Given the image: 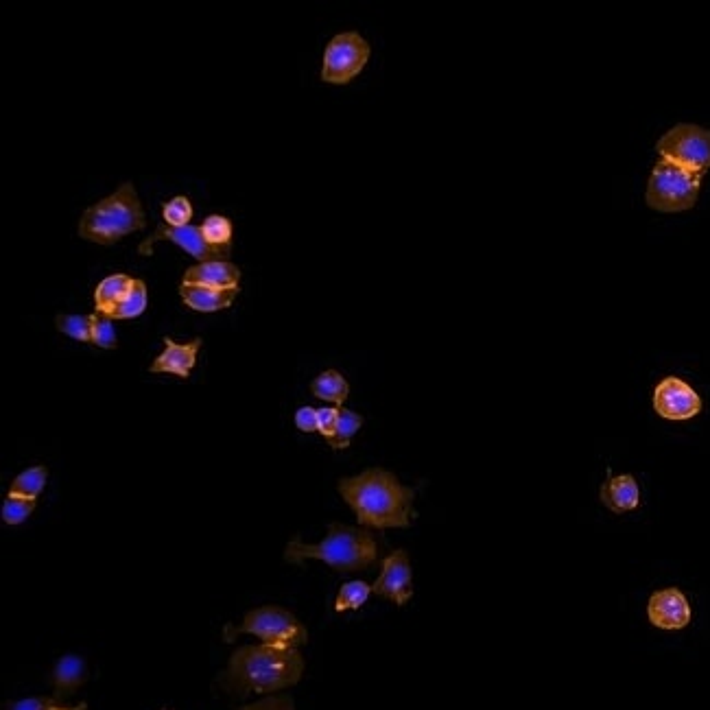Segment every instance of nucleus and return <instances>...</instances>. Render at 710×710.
I'll use <instances>...</instances> for the list:
<instances>
[{
	"mask_svg": "<svg viewBox=\"0 0 710 710\" xmlns=\"http://www.w3.org/2000/svg\"><path fill=\"white\" fill-rule=\"evenodd\" d=\"M339 494L363 527L405 529L418 516L413 510L416 490L402 485L396 475L383 468H370L357 477L341 479Z\"/></svg>",
	"mask_w": 710,
	"mask_h": 710,
	"instance_id": "obj_1",
	"label": "nucleus"
},
{
	"mask_svg": "<svg viewBox=\"0 0 710 710\" xmlns=\"http://www.w3.org/2000/svg\"><path fill=\"white\" fill-rule=\"evenodd\" d=\"M304 671V658L293 647L245 645L230 658L226 673L219 678L223 689L236 695L276 693L298 684Z\"/></svg>",
	"mask_w": 710,
	"mask_h": 710,
	"instance_id": "obj_2",
	"label": "nucleus"
},
{
	"mask_svg": "<svg viewBox=\"0 0 710 710\" xmlns=\"http://www.w3.org/2000/svg\"><path fill=\"white\" fill-rule=\"evenodd\" d=\"M284 560L300 564L304 560H322L335 571H365L378 560V542L370 529L328 525V536L319 544H306L295 538L284 549Z\"/></svg>",
	"mask_w": 710,
	"mask_h": 710,
	"instance_id": "obj_3",
	"label": "nucleus"
},
{
	"mask_svg": "<svg viewBox=\"0 0 710 710\" xmlns=\"http://www.w3.org/2000/svg\"><path fill=\"white\" fill-rule=\"evenodd\" d=\"M147 215L142 210L132 182H125L116 193L92 204L79 221V236L99 245H114L127 234L145 230Z\"/></svg>",
	"mask_w": 710,
	"mask_h": 710,
	"instance_id": "obj_4",
	"label": "nucleus"
},
{
	"mask_svg": "<svg viewBox=\"0 0 710 710\" xmlns=\"http://www.w3.org/2000/svg\"><path fill=\"white\" fill-rule=\"evenodd\" d=\"M704 173L682 169L678 164L658 160L649 175L645 201L649 208L658 212H682L691 210L700 197Z\"/></svg>",
	"mask_w": 710,
	"mask_h": 710,
	"instance_id": "obj_5",
	"label": "nucleus"
},
{
	"mask_svg": "<svg viewBox=\"0 0 710 710\" xmlns=\"http://www.w3.org/2000/svg\"><path fill=\"white\" fill-rule=\"evenodd\" d=\"M239 634H254L265 645L293 647L298 649L309 641L306 627L293 617L289 610L278 606H263L247 612L245 621L239 627L226 625V641H234Z\"/></svg>",
	"mask_w": 710,
	"mask_h": 710,
	"instance_id": "obj_6",
	"label": "nucleus"
},
{
	"mask_svg": "<svg viewBox=\"0 0 710 710\" xmlns=\"http://www.w3.org/2000/svg\"><path fill=\"white\" fill-rule=\"evenodd\" d=\"M656 151L660 160L706 173L710 169V129L691 123L676 125L656 142Z\"/></svg>",
	"mask_w": 710,
	"mask_h": 710,
	"instance_id": "obj_7",
	"label": "nucleus"
},
{
	"mask_svg": "<svg viewBox=\"0 0 710 710\" xmlns=\"http://www.w3.org/2000/svg\"><path fill=\"white\" fill-rule=\"evenodd\" d=\"M370 44L357 31H346L335 35L328 42L324 51L322 64V81L333 86H346L350 81L361 75L370 59Z\"/></svg>",
	"mask_w": 710,
	"mask_h": 710,
	"instance_id": "obj_8",
	"label": "nucleus"
},
{
	"mask_svg": "<svg viewBox=\"0 0 710 710\" xmlns=\"http://www.w3.org/2000/svg\"><path fill=\"white\" fill-rule=\"evenodd\" d=\"M654 411L665 420H691L702 411V398L678 376H667L654 389Z\"/></svg>",
	"mask_w": 710,
	"mask_h": 710,
	"instance_id": "obj_9",
	"label": "nucleus"
},
{
	"mask_svg": "<svg viewBox=\"0 0 710 710\" xmlns=\"http://www.w3.org/2000/svg\"><path fill=\"white\" fill-rule=\"evenodd\" d=\"M158 241H171L177 247H182L184 252L191 254L193 258H197L199 263H212V260H226L230 254L217 250V247L208 245V241L204 239V234H201V228L197 226H184V228H171L167 223H160L149 239H145L140 243L138 252L142 256H151L153 254V245Z\"/></svg>",
	"mask_w": 710,
	"mask_h": 710,
	"instance_id": "obj_10",
	"label": "nucleus"
},
{
	"mask_svg": "<svg viewBox=\"0 0 710 710\" xmlns=\"http://www.w3.org/2000/svg\"><path fill=\"white\" fill-rule=\"evenodd\" d=\"M372 593L394 601L396 606H405L413 597V579L407 551H394L383 560V571L372 586Z\"/></svg>",
	"mask_w": 710,
	"mask_h": 710,
	"instance_id": "obj_11",
	"label": "nucleus"
},
{
	"mask_svg": "<svg viewBox=\"0 0 710 710\" xmlns=\"http://www.w3.org/2000/svg\"><path fill=\"white\" fill-rule=\"evenodd\" d=\"M649 623L658 630H684L691 623L689 599L680 588H662L649 597L647 603Z\"/></svg>",
	"mask_w": 710,
	"mask_h": 710,
	"instance_id": "obj_12",
	"label": "nucleus"
},
{
	"mask_svg": "<svg viewBox=\"0 0 710 710\" xmlns=\"http://www.w3.org/2000/svg\"><path fill=\"white\" fill-rule=\"evenodd\" d=\"M201 348V339L175 343L171 337H164V352L151 363L153 374H175L180 378H188L197 363V352Z\"/></svg>",
	"mask_w": 710,
	"mask_h": 710,
	"instance_id": "obj_13",
	"label": "nucleus"
},
{
	"mask_svg": "<svg viewBox=\"0 0 710 710\" xmlns=\"http://www.w3.org/2000/svg\"><path fill=\"white\" fill-rule=\"evenodd\" d=\"M182 284H195V287H208V289H239L241 269L228 263V260L199 263L184 271Z\"/></svg>",
	"mask_w": 710,
	"mask_h": 710,
	"instance_id": "obj_14",
	"label": "nucleus"
},
{
	"mask_svg": "<svg viewBox=\"0 0 710 710\" xmlns=\"http://www.w3.org/2000/svg\"><path fill=\"white\" fill-rule=\"evenodd\" d=\"M601 503L608 507L614 514L632 512L641 503V490L632 475H617L608 477V481L601 485Z\"/></svg>",
	"mask_w": 710,
	"mask_h": 710,
	"instance_id": "obj_15",
	"label": "nucleus"
},
{
	"mask_svg": "<svg viewBox=\"0 0 710 710\" xmlns=\"http://www.w3.org/2000/svg\"><path fill=\"white\" fill-rule=\"evenodd\" d=\"M239 295V289H208L195 287V284H180L182 302L197 313H217L230 309L232 302Z\"/></svg>",
	"mask_w": 710,
	"mask_h": 710,
	"instance_id": "obj_16",
	"label": "nucleus"
},
{
	"mask_svg": "<svg viewBox=\"0 0 710 710\" xmlns=\"http://www.w3.org/2000/svg\"><path fill=\"white\" fill-rule=\"evenodd\" d=\"M134 280L136 278H129L127 274H114L101 280L97 289H94V309H97V313L110 317L116 311V306L125 300Z\"/></svg>",
	"mask_w": 710,
	"mask_h": 710,
	"instance_id": "obj_17",
	"label": "nucleus"
},
{
	"mask_svg": "<svg viewBox=\"0 0 710 710\" xmlns=\"http://www.w3.org/2000/svg\"><path fill=\"white\" fill-rule=\"evenodd\" d=\"M88 669L84 658L79 656H64L57 660L55 671H53V682H55V697L62 700V697L75 693L81 684L86 682Z\"/></svg>",
	"mask_w": 710,
	"mask_h": 710,
	"instance_id": "obj_18",
	"label": "nucleus"
},
{
	"mask_svg": "<svg viewBox=\"0 0 710 710\" xmlns=\"http://www.w3.org/2000/svg\"><path fill=\"white\" fill-rule=\"evenodd\" d=\"M311 392L315 398L333 402V405L341 407L350 394V385L337 370H328L319 374L311 383Z\"/></svg>",
	"mask_w": 710,
	"mask_h": 710,
	"instance_id": "obj_19",
	"label": "nucleus"
},
{
	"mask_svg": "<svg viewBox=\"0 0 710 710\" xmlns=\"http://www.w3.org/2000/svg\"><path fill=\"white\" fill-rule=\"evenodd\" d=\"M46 477H49V470H46L44 466H35V468L20 472V475L11 481L9 496H22V499L35 501L40 496V492L44 490Z\"/></svg>",
	"mask_w": 710,
	"mask_h": 710,
	"instance_id": "obj_20",
	"label": "nucleus"
},
{
	"mask_svg": "<svg viewBox=\"0 0 710 710\" xmlns=\"http://www.w3.org/2000/svg\"><path fill=\"white\" fill-rule=\"evenodd\" d=\"M232 232H234L232 221L223 215H210L204 219V223H201V234H204L208 245L228 254L232 250Z\"/></svg>",
	"mask_w": 710,
	"mask_h": 710,
	"instance_id": "obj_21",
	"label": "nucleus"
},
{
	"mask_svg": "<svg viewBox=\"0 0 710 710\" xmlns=\"http://www.w3.org/2000/svg\"><path fill=\"white\" fill-rule=\"evenodd\" d=\"M147 309V284L142 280H134L132 289L125 295V300L116 306V311L110 319H134L140 317Z\"/></svg>",
	"mask_w": 710,
	"mask_h": 710,
	"instance_id": "obj_22",
	"label": "nucleus"
},
{
	"mask_svg": "<svg viewBox=\"0 0 710 710\" xmlns=\"http://www.w3.org/2000/svg\"><path fill=\"white\" fill-rule=\"evenodd\" d=\"M92 324L94 315H57L55 326L59 333L73 337L77 341L92 343Z\"/></svg>",
	"mask_w": 710,
	"mask_h": 710,
	"instance_id": "obj_23",
	"label": "nucleus"
},
{
	"mask_svg": "<svg viewBox=\"0 0 710 710\" xmlns=\"http://www.w3.org/2000/svg\"><path fill=\"white\" fill-rule=\"evenodd\" d=\"M372 595V586L370 584H365V582H348V584H343L341 590H339V595H337V601H335V610L337 612H346V610H359L365 601L370 599Z\"/></svg>",
	"mask_w": 710,
	"mask_h": 710,
	"instance_id": "obj_24",
	"label": "nucleus"
},
{
	"mask_svg": "<svg viewBox=\"0 0 710 710\" xmlns=\"http://www.w3.org/2000/svg\"><path fill=\"white\" fill-rule=\"evenodd\" d=\"M363 418L359 416L357 411L350 409H339V422H337V431L335 437L330 440V446L335 448V451H343V448H348L354 433L361 429Z\"/></svg>",
	"mask_w": 710,
	"mask_h": 710,
	"instance_id": "obj_25",
	"label": "nucleus"
},
{
	"mask_svg": "<svg viewBox=\"0 0 710 710\" xmlns=\"http://www.w3.org/2000/svg\"><path fill=\"white\" fill-rule=\"evenodd\" d=\"M162 219L171 228L191 226V223H188L193 219L191 199L184 197V195H177L171 201H167V204H162Z\"/></svg>",
	"mask_w": 710,
	"mask_h": 710,
	"instance_id": "obj_26",
	"label": "nucleus"
},
{
	"mask_svg": "<svg viewBox=\"0 0 710 710\" xmlns=\"http://www.w3.org/2000/svg\"><path fill=\"white\" fill-rule=\"evenodd\" d=\"M35 501L33 499H22V496H9L3 503V520L7 525H20L33 514Z\"/></svg>",
	"mask_w": 710,
	"mask_h": 710,
	"instance_id": "obj_27",
	"label": "nucleus"
},
{
	"mask_svg": "<svg viewBox=\"0 0 710 710\" xmlns=\"http://www.w3.org/2000/svg\"><path fill=\"white\" fill-rule=\"evenodd\" d=\"M92 343L99 348L112 350L116 348V330L110 317H105L101 313H94V324H92Z\"/></svg>",
	"mask_w": 710,
	"mask_h": 710,
	"instance_id": "obj_28",
	"label": "nucleus"
},
{
	"mask_svg": "<svg viewBox=\"0 0 710 710\" xmlns=\"http://www.w3.org/2000/svg\"><path fill=\"white\" fill-rule=\"evenodd\" d=\"M7 710H75L59 704L57 697H29V700H20L9 704Z\"/></svg>",
	"mask_w": 710,
	"mask_h": 710,
	"instance_id": "obj_29",
	"label": "nucleus"
},
{
	"mask_svg": "<svg viewBox=\"0 0 710 710\" xmlns=\"http://www.w3.org/2000/svg\"><path fill=\"white\" fill-rule=\"evenodd\" d=\"M317 422H319V433L326 437V442L330 444V440L335 437L337 431V422H339V409L337 407H324L317 409Z\"/></svg>",
	"mask_w": 710,
	"mask_h": 710,
	"instance_id": "obj_30",
	"label": "nucleus"
},
{
	"mask_svg": "<svg viewBox=\"0 0 710 710\" xmlns=\"http://www.w3.org/2000/svg\"><path fill=\"white\" fill-rule=\"evenodd\" d=\"M239 710H295L291 697H265V700H260L256 704H247Z\"/></svg>",
	"mask_w": 710,
	"mask_h": 710,
	"instance_id": "obj_31",
	"label": "nucleus"
},
{
	"mask_svg": "<svg viewBox=\"0 0 710 710\" xmlns=\"http://www.w3.org/2000/svg\"><path fill=\"white\" fill-rule=\"evenodd\" d=\"M295 426L302 433H315L319 431V422H317V409L313 407H300L298 413H295Z\"/></svg>",
	"mask_w": 710,
	"mask_h": 710,
	"instance_id": "obj_32",
	"label": "nucleus"
},
{
	"mask_svg": "<svg viewBox=\"0 0 710 710\" xmlns=\"http://www.w3.org/2000/svg\"><path fill=\"white\" fill-rule=\"evenodd\" d=\"M75 710H88V706H86V704H79V706H75Z\"/></svg>",
	"mask_w": 710,
	"mask_h": 710,
	"instance_id": "obj_33",
	"label": "nucleus"
}]
</instances>
